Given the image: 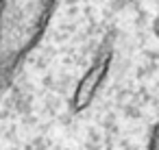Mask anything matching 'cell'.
<instances>
[{"instance_id":"cell-1","label":"cell","mask_w":159,"mask_h":150,"mask_svg":"<svg viewBox=\"0 0 159 150\" xmlns=\"http://www.w3.org/2000/svg\"><path fill=\"white\" fill-rule=\"evenodd\" d=\"M57 2L0 0V89H5L26 55L39 44Z\"/></svg>"},{"instance_id":"cell-2","label":"cell","mask_w":159,"mask_h":150,"mask_svg":"<svg viewBox=\"0 0 159 150\" xmlns=\"http://www.w3.org/2000/svg\"><path fill=\"white\" fill-rule=\"evenodd\" d=\"M109 68H111V52H100L98 59H96V61L87 68V72L79 78V83H76V87H74V94H72V102H70L74 113L85 111V109L94 102V98H96L100 85L105 83V78H107V74H109Z\"/></svg>"},{"instance_id":"cell-3","label":"cell","mask_w":159,"mask_h":150,"mask_svg":"<svg viewBox=\"0 0 159 150\" xmlns=\"http://www.w3.org/2000/svg\"><path fill=\"white\" fill-rule=\"evenodd\" d=\"M148 150H159V124L155 126L152 135H150V143H148Z\"/></svg>"},{"instance_id":"cell-4","label":"cell","mask_w":159,"mask_h":150,"mask_svg":"<svg viewBox=\"0 0 159 150\" xmlns=\"http://www.w3.org/2000/svg\"><path fill=\"white\" fill-rule=\"evenodd\" d=\"M152 29H155V35L159 37V15H157V20H155V26H152Z\"/></svg>"}]
</instances>
